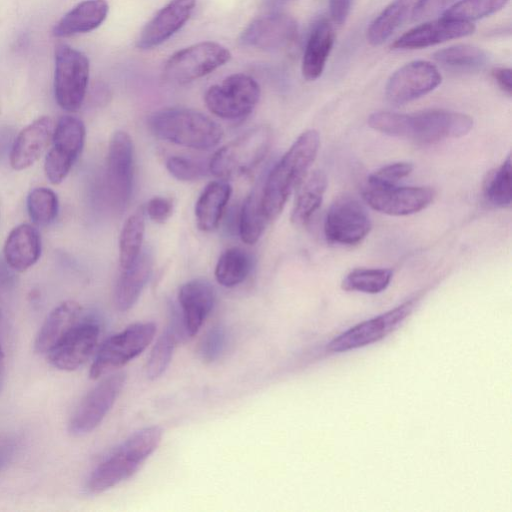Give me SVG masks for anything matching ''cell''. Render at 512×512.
I'll use <instances>...</instances> for the list:
<instances>
[{
  "label": "cell",
  "mask_w": 512,
  "mask_h": 512,
  "mask_svg": "<svg viewBox=\"0 0 512 512\" xmlns=\"http://www.w3.org/2000/svg\"><path fill=\"white\" fill-rule=\"evenodd\" d=\"M368 125L389 136L434 143L465 136L473 127V119L469 115L443 109L410 114L378 111L369 116Z\"/></svg>",
  "instance_id": "cell-1"
},
{
  "label": "cell",
  "mask_w": 512,
  "mask_h": 512,
  "mask_svg": "<svg viewBox=\"0 0 512 512\" xmlns=\"http://www.w3.org/2000/svg\"><path fill=\"white\" fill-rule=\"evenodd\" d=\"M319 147V133L306 130L271 169L262 185V207L269 222L280 215L293 190L307 175Z\"/></svg>",
  "instance_id": "cell-2"
},
{
  "label": "cell",
  "mask_w": 512,
  "mask_h": 512,
  "mask_svg": "<svg viewBox=\"0 0 512 512\" xmlns=\"http://www.w3.org/2000/svg\"><path fill=\"white\" fill-rule=\"evenodd\" d=\"M162 435L156 425L130 434L92 471L86 490L99 494L129 479L158 448Z\"/></svg>",
  "instance_id": "cell-3"
},
{
  "label": "cell",
  "mask_w": 512,
  "mask_h": 512,
  "mask_svg": "<svg viewBox=\"0 0 512 512\" xmlns=\"http://www.w3.org/2000/svg\"><path fill=\"white\" fill-rule=\"evenodd\" d=\"M152 133L179 146L207 150L219 144L221 126L205 114L186 108H167L149 118Z\"/></svg>",
  "instance_id": "cell-4"
},
{
  "label": "cell",
  "mask_w": 512,
  "mask_h": 512,
  "mask_svg": "<svg viewBox=\"0 0 512 512\" xmlns=\"http://www.w3.org/2000/svg\"><path fill=\"white\" fill-rule=\"evenodd\" d=\"M272 141L271 129L256 126L218 149L208 163L209 172L230 179L253 170L265 158Z\"/></svg>",
  "instance_id": "cell-5"
},
{
  "label": "cell",
  "mask_w": 512,
  "mask_h": 512,
  "mask_svg": "<svg viewBox=\"0 0 512 512\" xmlns=\"http://www.w3.org/2000/svg\"><path fill=\"white\" fill-rule=\"evenodd\" d=\"M155 333V323L137 322L106 339L91 365L90 378L98 379L126 365L148 347Z\"/></svg>",
  "instance_id": "cell-6"
},
{
  "label": "cell",
  "mask_w": 512,
  "mask_h": 512,
  "mask_svg": "<svg viewBox=\"0 0 512 512\" xmlns=\"http://www.w3.org/2000/svg\"><path fill=\"white\" fill-rule=\"evenodd\" d=\"M90 64L87 56L66 44L55 50L54 95L58 105L69 112L77 111L83 104Z\"/></svg>",
  "instance_id": "cell-7"
},
{
  "label": "cell",
  "mask_w": 512,
  "mask_h": 512,
  "mask_svg": "<svg viewBox=\"0 0 512 512\" xmlns=\"http://www.w3.org/2000/svg\"><path fill=\"white\" fill-rule=\"evenodd\" d=\"M260 98L255 79L244 73H234L221 84L211 86L204 101L208 110L223 119L236 120L248 116Z\"/></svg>",
  "instance_id": "cell-8"
},
{
  "label": "cell",
  "mask_w": 512,
  "mask_h": 512,
  "mask_svg": "<svg viewBox=\"0 0 512 512\" xmlns=\"http://www.w3.org/2000/svg\"><path fill=\"white\" fill-rule=\"evenodd\" d=\"M231 59L230 51L213 42H199L173 53L164 66L165 77L175 83H188L202 78Z\"/></svg>",
  "instance_id": "cell-9"
},
{
  "label": "cell",
  "mask_w": 512,
  "mask_h": 512,
  "mask_svg": "<svg viewBox=\"0 0 512 512\" xmlns=\"http://www.w3.org/2000/svg\"><path fill=\"white\" fill-rule=\"evenodd\" d=\"M85 126L75 116H62L54 127L52 147L44 162V171L50 183H61L81 154L85 142Z\"/></svg>",
  "instance_id": "cell-10"
},
{
  "label": "cell",
  "mask_w": 512,
  "mask_h": 512,
  "mask_svg": "<svg viewBox=\"0 0 512 512\" xmlns=\"http://www.w3.org/2000/svg\"><path fill=\"white\" fill-rule=\"evenodd\" d=\"M365 206L352 196L337 198L327 210L324 235L330 243L351 246L360 243L371 230Z\"/></svg>",
  "instance_id": "cell-11"
},
{
  "label": "cell",
  "mask_w": 512,
  "mask_h": 512,
  "mask_svg": "<svg viewBox=\"0 0 512 512\" xmlns=\"http://www.w3.org/2000/svg\"><path fill=\"white\" fill-rule=\"evenodd\" d=\"M133 143L128 133L116 131L109 143L106 163V185L112 207L122 212L133 189Z\"/></svg>",
  "instance_id": "cell-12"
},
{
  "label": "cell",
  "mask_w": 512,
  "mask_h": 512,
  "mask_svg": "<svg viewBox=\"0 0 512 512\" xmlns=\"http://www.w3.org/2000/svg\"><path fill=\"white\" fill-rule=\"evenodd\" d=\"M434 190L430 187H401L397 184L366 182L362 198L372 209L391 216L417 213L431 204Z\"/></svg>",
  "instance_id": "cell-13"
},
{
  "label": "cell",
  "mask_w": 512,
  "mask_h": 512,
  "mask_svg": "<svg viewBox=\"0 0 512 512\" xmlns=\"http://www.w3.org/2000/svg\"><path fill=\"white\" fill-rule=\"evenodd\" d=\"M126 380L124 372L105 377L81 400L69 421V432L82 436L93 431L104 419L121 393Z\"/></svg>",
  "instance_id": "cell-14"
},
{
  "label": "cell",
  "mask_w": 512,
  "mask_h": 512,
  "mask_svg": "<svg viewBox=\"0 0 512 512\" xmlns=\"http://www.w3.org/2000/svg\"><path fill=\"white\" fill-rule=\"evenodd\" d=\"M413 308L414 300L410 299L385 313L360 322L331 340L327 350L339 353L375 343L394 331Z\"/></svg>",
  "instance_id": "cell-15"
},
{
  "label": "cell",
  "mask_w": 512,
  "mask_h": 512,
  "mask_svg": "<svg viewBox=\"0 0 512 512\" xmlns=\"http://www.w3.org/2000/svg\"><path fill=\"white\" fill-rule=\"evenodd\" d=\"M442 77L438 68L423 60L405 64L388 79L386 98L397 105L416 100L437 88Z\"/></svg>",
  "instance_id": "cell-16"
},
{
  "label": "cell",
  "mask_w": 512,
  "mask_h": 512,
  "mask_svg": "<svg viewBox=\"0 0 512 512\" xmlns=\"http://www.w3.org/2000/svg\"><path fill=\"white\" fill-rule=\"evenodd\" d=\"M100 328L92 320L78 322L47 353L49 362L57 369L73 371L92 355L99 338Z\"/></svg>",
  "instance_id": "cell-17"
},
{
  "label": "cell",
  "mask_w": 512,
  "mask_h": 512,
  "mask_svg": "<svg viewBox=\"0 0 512 512\" xmlns=\"http://www.w3.org/2000/svg\"><path fill=\"white\" fill-rule=\"evenodd\" d=\"M297 32V23L291 16L271 14L250 22L240 35V43L254 49L275 51L291 45Z\"/></svg>",
  "instance_id": "cell-18"
},
{
  "label": "cell",
  "mask_w": 512,
  "mask_h": 512,
  "mask_svg": "<svg viewBox=\"0 0 512 512\" xmlns=\"http://www.w3.org/2000/svg\"><path fill=\"white\" fill-rule=\"evenodd\" d=\"M196 0H170L142 29L136 46L152 49L167 41L190 19Z\"/></svg>",
  "instance_id": "cell-19"
},
{
  "label": "cell",
  "mask_w": 512,
  "mask_h": 512,
  "mask_svg": "<svg viewBox=\"0 0 512 512\" xmlns=\"http://www.w3.org/2000/svg\"><path fill=\"white\" fill-rule=\"evenodd\" d=\"M54 127L50 117L42 116L22 129L11 145V167L20 171L32 166L52 142Z\"/></svg>",
  "instance_id": "cell-20"
},
{
  "label": "cell",
  "mask_w": 512,
  "mask_h": 512,
  "mask_svg": "<svg viewBox=\"0 0 512 512\" xmlns=\"http://www.w3.org/2000/svg\"><path fill=\"white\" fill-rule=\"evenodd\" d=\"M471 22L442 17L416 26L401 35L392 45L394 49H419L471 35Z\"/></svg>",
  "instance_id": "cell-21"
},
{
  "label": "cell",
  "mask_w": 512,
  "mask_h": 512,
  "mask_svg": "<svg viewBox=\"0 0 512 512\" xmlns=\"http://www.w3.org/2000/svg\"><path fill=\"white\" fill-rule=\"evenodd\" d=\"M214 301V289L204 279H193L180 287L178 302L181 308V327L184 335L193 337L198 333L211 312Z\"/></svg>",
  "instance_id": "cell-22"
},
{
  "label": "cell",
  "mask_w": 512,
  "mask_h": 512,
  "mask_svg": "<svg viewBox=\"0 0 512 512\" xmlns=\"http://www.w3.org/2000/svg\"><path fill=\"white\" fill-rule=\"evenodd\" d=\"M41 237L30 224H20L9 233L4 244V258L10 268L24 272L32 267L41 255Z\"/></svg>",
  "instance_id": "cell-23"
},
{
  "label": "cell",
  "mask_w": 512,
  "mask_h": 512,
  "mask_svg": "<svg viewBox=\"0 0 512 512\" xmlns=\"http://www.w3.org/2000/svg\"><path fill=\"white\" fill-rule=\"evenodd\" d=\"M152 266V255L144 250L129 267L122 269L114 290V303L119 311H128L138 301L149 280Z\"/></svg>",
  "instance_id": "cell-24"
},
{
  "label": "cell",
  "mask_w": 512,
  "mask_h": 512,
  "mask_svg": "<svg viewBox=\"0 0 512 512\" xmlns=\"http://www.w3.org/2000/svg\"><path fill=\"white\" fill-rule=\"evenodd\" d=\"M109 12L107 0H84L68 11L53 27L57 38L87 33L98 28Z\"/></svg>",
  "instance_id": "cell-25"
},
{
  "label": "cell",
  "mask_w": 512,
  "mask_h": 512,
  "mask_svg": "<svg viewBox=\"0 0 512 512\" xmlns=\"http://www.w3.org/2000/svg\"><path fill=\"white\" fill-rule=\"evenodd\" d=\"M81 311V306L72 300L55 307L36 336L35 351L47 354L79 322Z\"/></svg>",
  "instance_id": "cell-26"
},
{
  "label": "cell",
  "mask_w": 512,
  "mask_h": 512,
  "mask_svg": "<svg viewBox=\"0 0 512 512\" xmlns=\"http://www.w3.org/2000/svg\"><path fill=\"white\" fill-rule=\"evenodd\" d=\"M334 39V29L328 20L321 19L315 23L307 39L302 59L301 70L306 80L314 81L321 76Z\"/></svg>",
  "instance_id": "cell-27"
},
{
  "label": "cell",
  "mask_w": 512,
  "mask_h": 512,
  "mask_svg": "<svg viewBox=\"0 0 512 512\" xmlns=\"http://www.w3.org/2000/svg\"><path fill=\"white\" fill-rule=\"evenodd\" d=\"M232 188L225 180L210 182L195 205V218L200 230L209 232L216 229L230 199Z\"/></svg>",
  "instance_id": "cell-28"
},
{
  "label": "cell",
  "mask_w": 512,
  "mask_h": 512,
  "mask_svg": "<svg viewBox=\"0 0 512 512\" xmlns=\"http://www.w3.org/2000/svg\"><path fill=\"white\" fill-rule=\"evenodd\" d=\"M327 187V177L321 170H315L300 183L292 211L291 222L295 226L306 225L321 206Z\"/></svg>",
  "instance_id": "cell-29"
},
{
  "label": "cell",
  "mask_w": 512,
  "mask_h": 512,
  "mask_svg": "<svg viewBox=\"0 0 512 512\" xmlns=\"http://www.w3.org/2000/svg\"><path fill=\"white\" fill-rule=\"evenodd\" d=\"M415 3L416 0H393L370 24L368 42L374 46L384 43L404 22Z\"/></svg>",
  "instance_id": "cell-30"
},
{
  "label": "cell",
  "mask_w": 512,
  "mask_h": 512,
  "mask_svg": "<svg viewBox=\"0 0 512 512\" xmlns=\"http://www.w3.org/2000/svg\"><path fill=\"white\" fill-rule=\"evenodd\" d=\"M262 185L253 188L241 208L239 233L242 241L247 244L256 243L269 223L262 207Z\"/></svg>",
  "instance_id": "cell-31"
},
{
  "label": "cell",
  "mask_w": 512,
  "mask_h": 512,
  "mask_svg": "<svg viewBox=\"0 0 512 512\" xmlns=\"http://www.w3.org/2000/svg\"><path fill=\"white\" fill-rule=\"evenodd\" d=\"M433 57L443 67L461 72L481 70L488 61L485 51L468 44H457L440 49L434 53Z\"/></svg>",
  "instance_id": "cell-32"
},
{
  "label": "cell",
  "mask_w": 512,
  "mask_h": 512,
  "mask_svg": "<svg viewBox=\"0 0 512 512\" xmlns=\"http://www.w3.org/2000/svg\"><path fill=\"white\" fill-rule=\"evenodd\" d=\"M252 269V257L244 249H227L218 259L215 278L224 287H234L242 283Z\"/></svg>",
  "instance_id": "cell-33"
},
{
  "label": "cell",
  "mask_w": 512,
  "mask_h": 512,
  "mask_svg": "<svg viewBox=\"0 0 512 512\" xmlns=\"http://www.w3.org/2000/svg\"><path fill=\"white\" fill-rule=\"evenodd\" d=\"M145 233L143 213L138 211L125 221L119 236V263L121 269L129 267L141 253Z\"/></svg>",
  "instance_id": "cell-34"
},
{
  "label": "cell",
  "mask_w": 512,
  "mask_h": 512,
  "mask_svg": "<svg viewBox=\"0 0 512 512\" xmlns=\"http://www.w3.org/2000/svg\"><path fill=\"white\" fill-rule=\"evenodd\" d=\"M179 335L180 330L172 324L157 338L145 367L148 379L155 380L166 371L172 360L176 343L180 337Z\"/></svg>",
  "instance_id": "cell-35"
},
{
  "label": "cell",
  "mask_w": 512,
  "mask_h": 512,
  "mask_svg": "<svg viewBox=\"0 0 512 512\" xmlns=\"http://www.w3.org/2000/svg\"><path fill=\"white\" fill-rule=\"evenodd\" d=\"M393 272L384 268H357L349 272L341 283L346 291L377 294L390 284Z\"/></svg>",
  "instance_id": "cell-36"
},
{
  "label": "cell",
  "mask_w": 512,
  "mask_h": 512,
  "mask_svg": "<svg viewBox=\"0 0 512 512\" xmlns=\"http://www.w3.org/2000/svg\"><path fill=\"white\" fill-rule=\"evenodd\" d=\"M511 157L491 171L484 181L483 191L487 201L499 208H506L512 201Z\"/></svg>",
  "instance_id": "cell-37"
},
{
  "label": "cell",
  "mask_w": 512,
  "mask_h": 512,
  "mask_svg": "<svg viewBox=\"0 0 512 512\" xmlns=\"http://www.w3.org/2000/svg\"><path fill=\"white\" fill-rule=\"evenodd\" d=\"M59 203L55 192L46 187H37L27 196V211L32 222L38 226L51 224L58 215Z\"/></svg>",
  "instance_id": "cell-38"
},
{
  "label": "cell",
  "mask_w": 512,
  "mask_h": 512,
  "mask_svg": "<svg viewBox=\"0 0 512 512\" xmlns=\"http://www.w3.org/2000/svg\"><path fill=\"white\" fill-rule=\"evenodd\" d=\"M509 0H460L443 12V17L472 22L502 9Z\"/></svg>",
  "instance_id": "cell-39"
},
{
  "label": "cell",
  "mask_w": 512,
  "mask_h": 512,
  "mask_svg": "<svg viewBox=\"0 0 512 512\" xmlns=\"http://www.w3.org/2000/svg\"><path fill=\"white\" fill-rule=\"evenodd\" d=\"M169 173L180 181H195L204 177L209 167L202 161L184 156H172L166 162Z\"/></svg>",
  "instance_id": "cell-40"
},
{
  "label": "cell",
  "mask_w": 512,
  "mask_h": 512,
  "mask_svg": "<svg viewBox=\"0 0 512 512\" xmlns=\"http://www.w3.org/2000/svg\"><path fill=\"white\" fill-rule=\"evenodd\" d=\"M226 331L221 326L208 330L200 343V355L205 362L217 360L225 349Z\"/></svg>",
  "instance_id": "cell-41"
},
{
  "label": "cell",
  "mask_w": 512,
  "mask_h": 512,
  "mask_svg": "<svg viewBox=\"0 0 512 512\" xmlns=\"http://www.w3.org/2000/svg\"><path fill=\"white\" fill-rule=\"evenodd\" d=\"M413 170L409 162H395L385 165L372 173L367 181L379 184H397L401 179L407 177Z\"/></svg>",
  "instance_id": "cell-42"
},
{
  "label": "cell",
  "mask_w": 512,
  "mask_h": 512,
  "mask_svg": "<svg viewBox=\"0 0 512 512\" xmlns=\"http://www.w3.org/2000/svg\"><path fill=\"white\" fill-rule=\"evenodd\" d=\"M173 201L170 198L155 196L146 205L147 215L156 223H164L172 215Z\"/></svg>",
  "instance_id": "cell-43"
},
{
  "label": "cell",
  "mask_w": 512,
  "mask_h": 512,
  "mask_svg": "<svg viewBox=\"0 0 512 512\" xmlns=\"http://www.w3.org/2000/svg\"><path fill=\"white\" fill-rule=\"evenodd\" d=\"M455 0H416L412 10L415 19H425L448 9Z\"/></svg>",
  "instance_id": "cell-44"
},
{
  "label": "cell",
  "mask_w": 512,
  "mask_h": 512,
  "mask_svg": "<svg viewBox=\"0 0 512 512\" xmlns=\"http://www.w3.org/2000/svg\"><path fill=\"white\" fill-rule=\"evenodd\" d=\"M354 0H330V14L333 21L339 25L343 24L352 8Z\"/></svg>",
  "instance_id": "cell-45"
},
{
  "label": "cell",
  "mask_w": 512,
  "mask_h": 512,
  "mask_svg": "<svg viewBox=\"0 0 512 512\" xmlns=\"http://www.w3.org/2000/svg\"><path fill=\"white\" fill-rule=\"evenodd\" d=\"M493 77L498 86L508 95L512 92L511 69L505 67L496 68Z\"/></svg>",
  "instance_id": "cell-46"
},
{
  "label": "cell",
  "mask_w": 512,
  "mask_h": 512,
  "mask_svg": "<svg viewBox=\"0 0 512 512\" xmlns=\"http://www.w3.org/2000/svg\"><path fill=\"white\" fill-rule=\"evenodd\" d=\"M13 446L8 443H0V470L6 465L12 455Z\"/></svg>",
  "instance_id": "cell-47"
},
{
  "label": "cell",
  "mask_w": 512,
  "mask_h": 512,
  "mask_svg": "<svg viewBox=\"0 0 512 512\" xmlns=\"http://www.w3.org/2000/svg\"><path fill=\"white\" fill-rule=\"evenodd\" d=\"M9 139L10 136L6 133V131L0 133V157L3 155L4 150L6 149Z\"/></svg>",
  "instance_id": "cell-48"
},
{
  "label": "cell",
  "mask_w": 512,
  "mask_h": 512,
  "mask_svg": "<svg viewBox=\"0 0 512 512\" xmlns=\"http://www.w3.org/2000/svg\"><path fill=\"white\" fill-rule=\"evenodd\" d=\"M3 367H4V353H3L2 347L0 345V378H2V375H3Z\"/></svg>",
  "instance_id": "cell-49"
},
{
  "label": "cell",
  "mask_w": 512,
  "mask_h": 512,
  "mask_svg": "<svg viewBox=\"0 0 512 512\" xmlns=\"http://www.w3.org/2000/svg\"><path fill=\"white\" fill-rule=\"evenodd\" d=\"M1 385H2V378H0V388H1Z\"/></svg>",
  "instance_id": "cell-50"
}]
</instances>
